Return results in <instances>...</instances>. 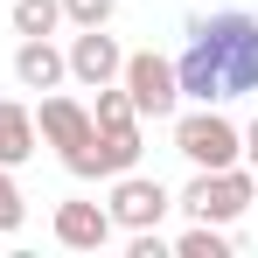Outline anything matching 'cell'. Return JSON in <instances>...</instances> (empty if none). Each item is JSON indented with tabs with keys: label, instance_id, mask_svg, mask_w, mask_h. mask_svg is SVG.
Returning <instances> with one entry per match:
<instances>
[{
	"label": "cell",
	"instance_id": "1",
	"mask_svg": "<svg viewBox=\"0 0 258 258\" xmlns=\"http://www.w3.org/2000/svg\"><path fill=\"white\" fill-rule=\"evenodd\" d=\"M174 77H181V98H196V105H230L258 91V21L237 7L188 21V49H181Z\"/></svg>",
	"mask_w": 258,
	"mask_h": 258
},
{
	"label": "cell",
	"instance_id": "2",
	"mask_svg": "<svg viewBox=\"0 0 258 258\" xmlns=\"http://www.w3.org/2000/svg\"><path fill=\"white\" fill-rule=\"evenodd\" d=\"M174 203L196 216V223H237V216L258 203V168H244V161H230V168H196Z\"/></svg>",
	"mask_w": 258,
	"mask_h": 258
},
{
	"label": "cell",
	"instance_id": "3",
	"mask_svg": "<svg viewBox=\"0 0 258 258\" xmlns=\"http://www.w3.org/2000/svg\"><path fill=\"white\" fill-rule=\"evenodd\" d=\"M174 154L188 168H230V161H244V126H230L216 105L174 112Z\"/></svg>",
	"mask_w": 258,
	"mask_h": 258
},
{
	"label": "cell",
	"instance_id": "4",
	"mask_svg": "<svg viewBox=\"0 0 258 258\" xmlns=\"http://www.w3.org/2000/svg\"><path fill=\"white\" fill-rule=\"evenodd\" d=\"M63 168L77 174V181H112V174L140 168V119L133 126H91L70 154H63Z\"/></svg>",
	"mask_w": 258,
	"mask_h": 258
},
{
	"label": "cell",
	"instance_id": "5",
	"mask_svg": "<svg viewBox=\"0 0 258 258\" xmlns=\"http://www.w3.org/2000/svg\"><path fill=\"white\" fill-rule=\"evenodd\" d=\"M119 84H126L140 119H174V112H181V77H174L168 56H154V49H133L126 70H119Z\"/></svg>",
	"mask_w": 258,
	"mask_h": 258
},
{
	"label": "cell",
	"instance_id": "6",
	"mask_svg": "<svg viewBox=\"0 0 258 258\" xmlns=\"http://www.w3.org/2000/svg\"><path fill=\"white\" fill-rule=\"evenodd\" d=\"M105 210H112V223L133 237V230H161V216L174 210V196L154 181V174L126 168V174H112V196H105Z\"/></svg>",
	"mask_w": 258,
	"mask_h": 258
},
{
	"label": "cell",
	"instance_id": "7",
	"mask_svg": "<svg viewBox=\"0 0 258 258\" xmlns=\"http://www.w3.org/2000/svg\"><path fill=\"white\" fill-rule=\"evenodd\" d=\"M63 56H70V77H77L84 91H98V84H119V70H126V49L112 42L105 28H77Z\"/></svg>",
	"mask_w": 258,
	"mask_h": 258
},
{
	"label": "cell",
	"instance_id": "8",
	"mask_svg": "<svg viewBox=\"0 0 258 258\" xmlns=\"http://www.w3.org/2000/svg\"><path fill=\"white\" fill-rule=\"evenodd\" d=\"M49 230H56L63 251H105L119 223H112L105 203H56V223H49Z\"/></svg>",
	"mask_w": 258,
	"mask_h": 258
},
{
	"label": "cell",
	"instance_id": "9",
	"mask_svg": "<svg viewBox=\"0 0 258 258\" xmlns=\"http://www.w3.org/2000/svg\"><path fill=\"white\" fill-rule=\"evenodd\" d=\"M63 77H70V56L49 42V35H21V49H14V84L21 91H63Z\"/></svg>",
	"mask_w": 258,
	"mask_h": 258
},
{
	"label": "cell",
	"instance_id": "10",
	"mask_svg": "<svg viewBox=\"0 0 258 258\" xmlns=\"http://www.w3.org/2000/svg\"><path fill=\"white\" fill-rule=\"evenodd\" d=\"M35 133H42L56 154H70V147H77V140L91 133V105L63 98V91H49V98H42V112H35Z\"/></svg>",
	"mask_w": 258,
	"mask_h": 258
},
{
	"label": "cell",
	"instance_id": "11",
	"mask_svg": "<svg viewBox=\"0 0 258 258\" xmlns=\"http://www.w3.org/2000/svg\"><path fill=\"white\" fill-rule=\"evenodd\" d=\"M35 112L21 105V98H0V168H21V161H35Z\"/></svg>",
	"mask_w": 258,
	"mask_h": 258
},
{
	"label": "cell",
	"instance_id": "12",
	"mask_svg": "<svg viewBox=\"0 0 258 258\" xmlns=\"http://www.w3.org/2000/svg\"><path fill=\"white\" fill-rule=\"evenodd\" d=\"M7 14H14V35H56L63 0H7Z\"/></svg>",
	"mask_w": 258,
	"mask_h": 258
},
{
	"label": "cell",
	"instance_id": "13",
	"mask_svg": "<svg viewBox=\"0 0 258 258\" xmlns=\"http://www.w3.org/2000/svg\"><path fill=\"white\" fill-rule=\"evenodd\" d=\"M174 258H230V237H223V223H188V230L174 237Z\"/></svg>",
	"mask_w": 258,
	"mask_h": 258
},
{
	"label": "cell",
	"instance_id": "14",
	"mask_svg": "<svg viewBox=\"0 0 258 258\" xmlns=\"http://www.w3.org/2000/svg\"><path fill=\"white\" fill-rule=\"evenodd\" d=\"M140 112H133L126 84H98V105H91V126H133Z\"/></svg>",
	"mask_w": 258,
	"mask_h": 258
},
{
	"label": "cell",
	"instance_id": "15",
	"mask_svg": "<svg viewBox=\"0 0 258 258\" xmlns=\"http://www.w3.org/2000/svg\"><path fill=\"white\" fill-rule=\"evenodd\" d=\"M21 216H28V203H21V188H14V168H0V237H14Z\"/></svg>",
	"mask_w": 258,
	"mask_h": 258
},
{
	"label": "cell",
	"instance_id": "16",
	"mask_svg": "<svg viewBox=\"0 0 258 258\" xmlns=\"http://www.w3.org/2000/svg\"><path fill=\"white\" fill-rule=\"evenodd\" d=\"M119 14V0H63V21H77V28H105Z\"/></svg>",
	"mask_w": 258,
	"mask_h": 258
},
{
	"label": "cell",
	"instance_id": "17",
	"mask_svg": "<svg viewBox=\"0 0 258 258\" xmlns=\"http://www.w3.org/2000/svg\"><path fill=\"white\" fill-rule=\"evenodd\" d=\"M168 244H161V230H133V258H161Z\"/></svg>",
	"mask_w": 258,
	"mask_h": 258
},
{
	"label": "cell",
	"instance_id": "18",
	"mask_svg": "<svg viewBox=\"0 0 258 258\" xmlns=\"http://www.w3.org/2000/svg\"><path fill=\"white\" fill-rule=\"evenodd\" d=\"M244 168H258V119L244 126Z\"/></svg>",
	"mask_w": 258,
	"mask_h": 258
}]
</instances>
